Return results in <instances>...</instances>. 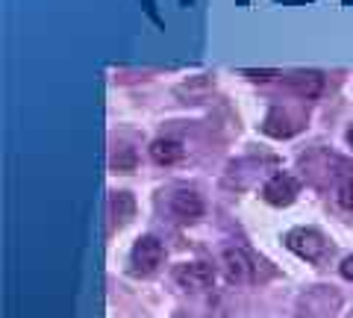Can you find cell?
Wrapping results in <instances>:
<instances>
[{
  "mask_svg": "<svg viewBox=\"0 0 353 318\" xmlns=\"http://www.w3.org/2000/svg\"><path fill=\"white\" fill-rule=\"evenodd\" d=\"M301 121H303V118H292V112H289V109H280V106H274L271 112H268V118H265L262 130H265V133H268V136L289 139L292 133H297V130H301Z\"/></svg>",
  "mask_w": 353,
  "mask_h": 318,
  "instance_id": "cell-5",
  "label": "cell"
},
{
  "mask_svg": "<svg viewBox=\"0 0 353 318\" xmlns=\"http://www.w3.org/2000/svg\"><path fill=\"white\" fill-rule=\"evenodd\" d=\"M112 215L118 221H130V218L136 215V201H132V195H127V192L112 195Z\"/></svg>",
  "mask_w": 353,
  "mask_h": 318,
  "instance_id": "cell-10",
  "label": "cell"
},
{
  "mask_svg": "<svg viewBox=\"0 0 353 318\" xmlns=\"http://www.w3.org/2000/svg\"><path fill=\"white\" fill-rule=\"evenodd\" d=\"M297 195H301V183H297L292 174H274L262 189V197L274 206H289V203H294Z\"/></svg>",
  "mask_w": 353,
  "mask_h": 318,
  "instance_id": "cell-4",
  "label": "cell"
},
{
  "mask_svg": "<svg viewBox=\"0 0 353 318\" xmlns=\"http://www.w3.org/2000/svg\"><path fill=\"white\" fill-rule=\"evenodd\" d=\"M171 212L180 218V221L192 224V221H197V218L203 215V197L197 192H176L171 197Z\"/></svg>",
  "mask_w": 353,
  "mask_h": 318,
  "instance_id": "cell-7",
  "label": "cell"
},
{
  "mask_svg": "<svg viewBox=\"0 0 353 318\" xmlns=\"http://www.w3.org/2000/svg\"><path fill=\"white\" fill-rule=\"evenodd\" d=\"M285 245L306 262H324L330 257V242L321 236V230H315V227H294L285 236Z\"/></svg>",
  "mask_w": 353,
  "mask_h": 318,
  "instance_id": "cell-1",
  "label": "cell"
},
{
  "mask_svg": "<svg viewBox=\"0 0 353 318\" xmlns=\"http://www.w3.org/2000/svg\"><path fill=\"white\" fill-rule=\"evenodd\" d=\"M289 86L301 97H318V95H321V89H324V80L318 74H301V77H292Z\"/></svg>",
  "mask_w": 353,
  "mask_h": 318,
  "instance_id": "cell-9",
  "label": "cell"
},
{
  "mask_svg": "<svg viewBox=\"0 0 353 318\" xmlns=\"http://www.w3.org/2000/svg\"><path fill=\"white\" fill-rule=\"evenodd\" d=\"M221 262H224V271H227L230 280L248 283L253 277V262H250V257L241 248H227L224 257H221Z\"/></svg>",
  "mask_w": 353,
  "mask_h": 318,
  "instance_id": "cell-6",
  "label": "cell"
},
{
  "mask_svg": "<svg viewBox=\"0 0 353 318\" xmlns=\"http://www.w3.org/2000/svg\"><path fill=\"white\" fill-rule=\"evenodd\" d=\"M174 280L189 292H203L215 283V271L206 262H183V266L174 268Z\"/></svg>",
  "mask_w": 353,
  "mask_h": 318,
  "instance_id": "cell-3",
  "label": "cell"
},
{
  "mask_svg": "<svg viewBox=\"0 0 353 318\" xmlns=\"http://www.w3.org/2000/svg\"><path fill=\"white\" fill-rule=\"evenodd\" d=\"M345 139H347V145H350V148H353V127H350V130H347V136H345Z\"/></svg>",
  "mask_w": 353,
  "mask_h": 318,
  "instance_id": "cell-14",
  "label": "cell"
},
{
  "mask_svg": "<svg viewBox=\"0 0 353 318\" xmlns=\"http://www.w3.org/2000/svg\"><path fill=\"white\" fill-rule=\"evenodd\" d=\"M112 168L115 171H136V150L132 148H118V153L112 157Z\"/></svg>",
  "mask_w": 353,
  "mask_h": 318,
  "instance_id": "cell-11",
  "label": "cell"
},
{
  "mask_svg": "<svg viewBox=\"0 0 353 318\" xmlns=\"http://www.w3.org/2000/svg\"><path fill=\"white\" fill-rule=\"evenodd\" d=\"M341 277H345V280H353V257H345V259H341Z\"/></svg>",
  "mask_w": 353,
  "mask_h": 318,
  "instance_id": "cell-13",
  "label": "cell"
},
{
  "mask_svg": "<svg viewBox=\"0 0 353 318\" xmlns=\"http://www.w3.org/2000/svg\"><path fill=\"white\" fill-rule=\"evenodd\" d=\"M183 145L176 139H157L150 145V157L153 162H159V166H176V162L183 159Z\"/></svg>",
  "mask_w": 353,
  "mask_h": 318,
  "instance_id": "cell-8",
  "label": "cell"
},
{
  "mask_svg": "<svg viewBox=\"0 0 353 318\" xmlns=\"http://www.w3.org/2000/svg\"><path fill=\"white\" fill-rule=\"evenodd\" d=\"M336 195H339V203L345 206V210H353V177L341 183Z\"/></svg>",
  "mask_w": 353,
  "mask_h": 318,
  "instance_id": "cell-12",
  "label": "cell"
},
{
  "mask_svg": "<svg viewBox=\"0 0 353 318\" xmlns=\"http://www.w3.org/2000/svg\"><path fill=\"white\" fill-rule=\"evenodd\" d=\"M130 259H132V271L148 277V274H153L165 262V248L157 236H141L139 242L132 245Z\"/></svg>",
  "mask_w": 353,
  "mask_h": 318,
  "instance_id": "cell-2",
  "label": "cell"
}]
</instances>
